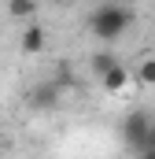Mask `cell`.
Wrapping results in <instances>:
<instances>
[{"label": "cell", "mask_w": 155, "mask_h": 159, "mask_svg": "<svg viewBox=\"0 0 155 159\" xmlns=\"http://www.w3.org/2000/svg\"><path fill=\"white\" fill-rule=\"evenodd\" d=\"M48 4H55V7H67V4H70V0H48Z\"/></svg>", "instance_id": "11"}, {"label": "cell", "mask_w": 155, "mask_h": 159, "mask_svg": "<svg viewBox=\"0 0 155 159\" xmlns=\"http://www.w3.org/2000/svg\"><path fill=\"white\" fill-rule=\"evenodd\" d=\"M115 63H118V56H115V52H96V56H92V74L100 78V74H107Z\"/></svg>", "instance_id": "6"}, {"label": "cell", "mask_w": 155, "mask_h": 159, "mask_svg": "<svg viewBox=\"0 0 155 159\" xmlns=\"http://www.w3.org/2000/svg\"><path fill=\"white\" fill-rule=\"evenodd\" d=\"M0 156H4V141H0Z\"/></svg>", "instance_id": "12"}, {"label": "cell", "mask_w": 155, "mask_h": 159, "mask_svg": "<svg viewBox=\"0 0 155 159\" xmlns=\"http://www.w3.org/2000/svg\"><path fill=\"white\" fill-rule=\"evenodd\" d=\"M137 159H155V148H144V152H133Z\"/></svg>", "instance_id": "10"}, {"label": "cell", "mask_w": 155, "mask_h": 159, "mask_svg": "<svg viewBox=\"0 0 155 159\" xmlns=\"http://www.w3.org/2000/svg\"><path fill=\"white\" fill-rule=\"evenodd\" d=\"M133 78L140 81V85H155V59H144V63L133 70Z\"/></svg>", "instance_id": "8"}, {"label": "cell", "mask_w": 155, "mask_h": 159, "mask_svg": "<svg viewBox=\"0 0 155 159\" xmlns=\"http://www.w3.org/2000/svg\"><path fill=\"white\" fill-rule=\"evenodd\" d=\"M148 126H152V115H148V111H129V115L122 119V141H126L129 152H144V144H148Z\"/></svg>", "instance_id": "2"}, {"label": "cell", "mask_w": 155, "mask_h": 159, "mask_svg": "<svg viewBox=\"0 0 155 159\" xmlns=\"http://www.w3.org/2000/svg\"><path fill=\"white\" fill-rule=\"evenodd\" d=\"M126 81H129V70H126L122 63H115L107 74H100V85H104L107 93H122V89H126Z\"/></svg>", "instance_id": "4"}, {"label": "cell", "mask_w": 155, "mask_h": 159, "mask_svg": "<svg viewBox=\"0 0 155 159\" xmlns=\"http://www.w3.org/2000/svg\"><path fill=\"white\" fill-rule=\"evenodd\" d=\"M144 148H155V119H152V126H148V144Z\"/></svg>", "instance_id": "9"}, {"label": "cell", "mask_w": 155, "mask_h": 159, "mask_svg": "<svg viewBox=\"0 0 155 159\" xmlns=\"http://www.w3.org/2000/svg\"><path fill=\"white\" fill-rule=\"evenodd\" d=\"M7 11H11L15 19H30V15L37 11V0H7Z\"/></svg>", "instance_id": "7"}, {"label": "cell", "mask_w": 155, "mask_h": 159, "mask_svg": "<svg viewBox=\"0 0 155 159\" xmlns=\"http://www.w3.org/2000/svg\"><path fill=\"white\" fill-rule=\"evenodd\" d=\"M44 48H48V30L37 26V22H30V26L22 30V52H26V56H37Z\"/></svg>", "instance_id": "3"}, {"label": "cell", "mask_w": 155, "mask_h": 159, "mask_svg": "<svg viewBox=\"0 0 155 159\" xmlns=\"http://www.w3.org/2000/svg\"><path fill=\"white\" fill-rule=\"evenodd\" d=\"M133 26V11L126 7V4H115V0H107V4H100L92 15H89V34L96 41H118L126 30Z\"/></svg>", "instance_id": "1"}, {"label": "cell", "mask_w": 155, "mask_h": 159, "mask_svg": "<svg viewBox=\"0 0 155 159\" xmlns=\"http://www.w3.org/2000/svg\"><path fill=\"white\" fill-rule=\"evenodd\" d=\"M30 104H33V107H41V111H44V107H55V104H59V93H55V85H52V81L37 85V89L30 93Z\"/></svg>", "instance_id": "5"}]
</instances>
